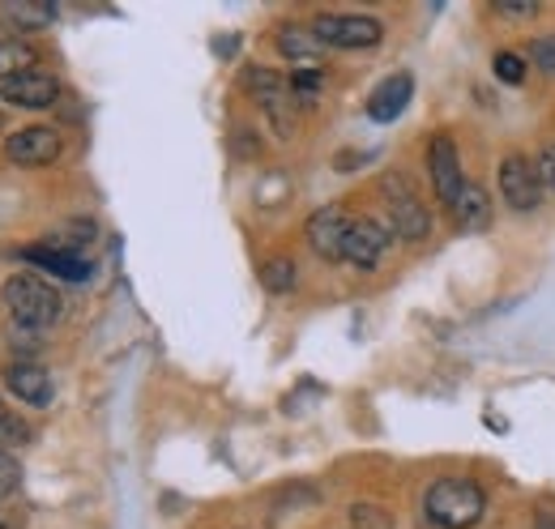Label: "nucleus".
Instances as JSON below:
<instances>
[{
  "label": "nucleus",
  "mask_w": 555,
  "mask_h": 529,
  "mask_svg": "<svg viewBox=\"0 0 555 529\" xmlns=\"http://www.w3.org/2000/svg\"><path fill=\"white\" fill-rule=\"evenodd\" d=\"M0 295H4V308H9V317H13V325H17V330L39 333L61 317V295H56L48 282L30 278V273L9 278Z\"/></svg>",
  "instance_id": "2"
},
{
  "label": "nucleus",
  "mask_w": 555,
  "mask_h": 529,
  "mask_svg": "<svg viewBox=\"0 0 555 529\" xmlns=\"http://www.w3.org/2000/svg\"><path fill=\"white\" fill-rule=\"evenodd\" d=\"M278 52L286 61H295V68H321V52L325 43L317 39V30H304V26H286L278 35Z\"/></svg>",
  "instance_id": "16"
},
{
  "label": "nucleus",
  "mask_w": 555,
  "mask_h": 529,
  "mask_svg": "<svg viewBox=\"0 0 555 529\" xmlns=\"http://www.w3.org/2000/svg\"><path fill=\"white\" fill-rule=\"evenodd\" d=\"M427 171H431V189L440 205H453L457 193L466 189V171H462V158H457V145L449 132H436L431 145H427Z\"/></svg>",
  "instance_id": "7"
},
{
  "label": "nucleus",
  "mask_w": 555,
  "mask_h": 529,
  "mask_svg": "<svg viewBox=\"0 0 555 529\" xmlns=\"http://www.w3.org/2000/svg\"><path fill=\"white\" fill-rule=\"evenodd\" d=\"M539 9H543V4H534V0H530V4H508V0L495 4V13H500V17H513V22H530V17H539Z\"/></svg>",
  "instance_id": "25"
},
{
  "label": "nucleus",
  "mask_w": 555,
  "mask_h": 529,
  "mask_svg": "<svg viewBox=\"0 0 555 529\" xmlns=\"http://www.w3.org/2000/svg\"><path fill=\"white\" fill-rule=\"evenodd\" d=\"M354 227L343 205H321L312 218H308V244L321 261H343L347 257V235Z\"/></svg>",
  "instance_id": "6"
},
{
  "label": "nucleus",
  "mask_w": 555,
  "mask_h": 529,
  "mask_svg": "<svg viewBox=\"0 0 555 529\" xmlns=\"http://www.w3.org/2000/svg\"><path fill=\"white\" fill-rule=\"evenodd\" d=\"M385 197H389V231L402 240H427L431 218L402 176H385Z\"/></svg>",
  "instance_id": "4"
},
{
  "label": "nucleus",
  "mask_w": 555,
  "mask_h": 529,
  "mask_svg": "<svg viewBox=\"0 0 555 529\" xmlns=\"http://www.w3.org/2000/svg\"><path fill=\"white\" fill-rule=\"evenodd\" d=\"M350 521H354V529H389V517L376 504H354L350 508Z\"/></svg>",
  "instance_id": "23"
},
{
  "label": "nucleus",
  "mask_w": 555,
  "mask_h": 529,
  "mask_svg": "<svg viewBox=\"0 0 555 529\" xmlns=\"http://www.w3.org/2000/svg\"><path fill=\"white\" fill-rule=\"evenodd\" d=\"M4 17H13L22 30H43L56 17V9L52 4H30V0H13V4H4Z\"/></svg>",
  "instance_id": "18"
},
{
  "label": "nucleus",
  "mask_w": 555,
  "mask_h": 529,
  "mask_svg": "<svg viewBox=\"0 0 555 529\" xmlns=\"http://www.w3.org/2000/svg\"><path fill=\"white\" fill-rule=\"evenodd\" d=\"M530 61L543 68L547 77H555V35H539V39L530 43Z\"/></svg>",
  "instance_id": "22"
},
{
  "label": "nucleus",
  "mask_w": 555,
  "mask_h": 529,
  "mask_svg": "<svg viewBox=\"0 0 555 529\" xmlns=\"http://www.w3.org/2000/svg\"><path fill=\"white\" fill-rule=\"evenodd\" d=\"M244 86L253 90V99L270 112V120L278 125L282 137H291V125H295V116H291V107H295V94H291V81L286 77H278L270 68H253L248 77H244Z\"/></svg>",
  "instance_id": "8"
},
{
  "label": "nucleus",
  "mask_w": 555,
  "mask_h": 529,
  "mask_svg": "<svg viewBox=\"0 0 555 529\" xmlns=\"http://www.w3.org/2000/svg\"><path fill=\"white\" fill-rule=\"evenodd\" d=\"M449 214H453V227H457V231L475 235V231H487V222H491V201H487V193L479 184L466 180V189L449 205Z\"/></svg>",
  "instance_id": "15"
},
{
  "label": "nucleus",
  "mask_w": 555,
  "mask_h": 529,
  "mask_svg": "<svg viewBox=\"0 0 555 529\" xmlns=\"http://www.w3.org/2000/svg\"><path fill=\"white\" fill-rule=\"evenodd\" d=\"M312 30L325 48H343V52L376 48L385 39V26L376 17H359V13H321Z\"/></svg>",
  "instance_id": "3"
},
{
  "label": "nucleus",
  "mask_w": 555,
  "mask_h": 529,
  "mask_svg": "<svg viewBox=\"0 0 555 529\" xmlns=\"http://www.w3.org/2000/svg\"><path fill=\"white\" fill-rule=\"evenodd\" d=\"M30 65H39V52L26 39H0V86L30 73Z\"/></svg>",
  "instance_id": "17"
},
{
  "label": "nucleus",
  "mask_w": 555,
  "mask_h": 529,
  "mask_svg": "<svg viewBox=\"0 0 555 529\" xmlns=\"http://www.w3.org/2000/svg\"><path fill=\"white\" fill-rule=\"evenodd\" d=\"M495 77L504 81V86H521L526 81V61L517 56V52H495Z\"/></svg>",
  "instance_id": "21"
},
{
  "label": "nucleus",
  "mask_w": 555,
  "mask_h": 529,
  "mask_svg": "<svg viewBox=\"0 0 555 529\" xmlns=\"http://www.w3.org/2000/svg\"><path fill=\"white\" fill-rule=\"evenodd\" d=\"M4 414H9V410H4V405H0V418H4Z\"/></svg>",
  "instance_id": "29"
},
{
  "label": "nucleus",
  "mask_w": 555,
  "mask_h": 529,
  "mask_svg": "<svg viewBox=\"0 0 555 529\" xmlns=\"http://www.w3.org/2000/svg\"><path fill=\"white\" fill-rule=\"evenodd\" d=\"M4 385L22 397L26 405H52V393H56L52 389V376L39 363H22V359H13L4 367Z\"/></svg>",
  "instance_id": "13"
},
{
  "label": "nucleus",
  "mask_w": 555,
  "mask_h": 529,
  "mask_svg": "<svg viewBox=\"0 0 555 529\" xmlns=\"http://www.w3.org/2000/svg\"><path fill=\"white\" fill-rule=\"evenodd\" d=\"M423 513L440 529H475L487 513V495L475 478H440L427 487Z\"/></svg>",
  "instance_id": "1"
},
{
  "label": "nucleus",
  "mask_w": 555,
  "mask_h": 529,
  "mask_svg": "<svg viewBox=\"0 0 555 529\" xmlns=\"http://www.w3.org/2000/svg\"><path fill=\"white\" fill-rule=\"evenodd\" d=\"M286 81H291L295 103L308 107V103H317V94H321V86H325V73H321V68H295Z\"/></svg>",
  "instance_id": "19"
},
{
  "label": "nucleus",
  "mask_w": 555,
  "mask_h": 529,
  "mask_svg": "<svg viewBox=\"0 0 555 529\" xmlns=\"http://www.w3.org/2000/svg\"><path fill=\"white\" fill-rule=\"evenodd\" d=\"M0 529H13V526H9V517H4V513H0Z\"/></svg>",
  "instance_id": "28"
},
{
  "label": "nucleus",
  "mask_w": 555,
  "mask_h": 529,
  "mask_svg": "<svg viewBox=\"0 0 555 529\" xmlns=\"http://www.w3.org/2000/svg\"><path fill=\"white\" fill-rule=\"evenodd\" d=\"M4 154L17 163V167H48L61 158V132L56 129H22L4 141Z\"/></svg>",
  "instance_id": "9"
},
{
  "label": "nucleus",
  "mask_w": 555,
  "mask_h": 529,
  "mask_svg": "<svg viewBox=\"0 0 555 529\" xmlns=\"http://www.w3.org/2000/svg\"><path fill=\"white\" fill-rule=\"evenodd\" d=\"M17 478H22V469H17V462L0 453V500H4V495H9L13 487H17Z\"/></svg>",
  "instance_id": "27"
},
{
  "label": "nucleus",
  "mask_w": 555,
  "mask_h": 529,
  "mask_svg": "<svg viewBox=\"0 0 555 529\" xmlns=\"http://www.w3.org/2000/svg\"><path fill=\"white\" fill-rule=\"evenodd\" d=\"M389 244H393V231H389V227H380L376 218H359V222L350 227L347 257H343V261H350L354 269H376L380 257L389 253Z\"/></svg>",
  "instance_id": "10"
},
{
  "label": "nucleus",
  "mask_w": 555,
  "mask_h": 529,
  "mask_svg": "<svg viewBox=\"0 0 555 529\" xmlns=\"http://www.w3.org/2000/svg\"><path fill=\"white\" fill-rule=\"evenodd\" d=\"M261 282H266V291H270V295H286V291L295 286V264L282 261V257L266 261L261 264Z\"/></svg>",
  "instance_id": "20"
},
{
  "label": "nucleus",
  "mask_w": 555,
  "mask_h": 529,
  "mask_svg": "<svg viewBox=\"0 0 555 529\" xmlns=\"http://www.w3.org/2000/svg\"><path fill=\"white\" fill-rule=\"evenodd\" d=\"M56 94H61V81L52 73H39V68H30V73H22V77H13V81L0 86V99L9 107H30V112L52 107Z\"/></svg>",
  "instance_id": "11"
},
{
  "label": "nucleus",
  "mask_w": 555,
  "mask_h": 529,
  "mask_svg": "<svg viewBox=\"0 0 555 529\" xmlns=\"http://www.w3.org/2000/svg\"><path fill=\"white\" fill-rule=\"evenodd\" d=\"M500 197L508 201V209L517 214H530L543 205V180H539V167L526 158V154H508L500 163Z\"/></svg>",
  "instance_id": "5"
},
{
  "label": "nucleus",
  "mask_w": 555,
  "mask_h": 529,
  "mask_svg": "<svg viewBox=\"0 0 555 529\" xmlns=\"http://www.w3.org/2000/svg\"><path fill=\"white\" fill-rule=\"evenodd\" d=\"M22 257L30 264H39V269H48V273H56V278H65V282H86V278L94 273V264L86 261L81 253H65V248H56V244L22 248Z\"/></svg>",
  "instance_id": "14"
},
{
  "label": "nucleus",
  "mask_w": 555,
  "mask_h": 529,
  "mask_svg": "<svg viewBox=\"0 0 555 529\" xmlns=\"http://www.w3.org/2000/svg\"><path fill=\"white\" fill-rule=\"evenodd\" d=\"M26 436H30V427H26L22 418H13V414H4V418H0V444H4V449L26 444Z\"/></svg>",
  "instance_id": "24"
},
{
  "label": "nucleus",
  "mask_w": 555,
  "mask_h": 529,
  "mask_svg": "<svg viewBox=\"0 0 555 529\" xmlns=\"http://www.w3.org/2000/svg\"><path fill=\"white\" fill-rule=\"evenodd\" d=\"M539 180H543V189H552L555 193V141L552 145H543V154H539Z\"/></svg>",
  "instance_id": "26"
},
{
  "label": "nucleus",
  "mask_w": 555,
  "mask_h": 529,
  "mask_svg": "<svg viewBox=\"0 0 555 529\" xmlns=\"http://www.w3.org/2000/svg\"><path fill=\"white\" fill-rule=\"evenodd\" d=\"M411 94H415L411 73H393V77H385V81L372 90V99H367V116H372L376 125H389V120H398V116L406 112Z\"/></svg>",
  "instance_id": "12"
}]
</instances>
